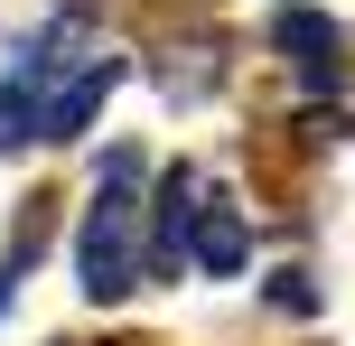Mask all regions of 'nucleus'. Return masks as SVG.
Returning a JSON list of instances; mask_svg holds the SVG:
<instances>
[{
	"label": "nucleus",
	"mask_w": 355,
	"mask_h": 346,
	"mask_svg": "<svg viewBox=\"0 0 355 346\" xmlns=\"http://www.w3.org/2000/svg\"><path fill=\"white\" fill-rule=\"evenodd\" d=\"M131 281H141V159L112 150L85 225H75V291L85 300H122Z\"/></svg>",
	"instance_id": "1"
},
{
	"label": "nucleus",
	"mask_w": 355,
	"mask_h": 346,
	"mask_svg": "<svg viewBox=\"0 0 355 346\" xmlns=\"http://www.w3.org/2000/svg\"><path fill=\"white\" fill-rule=\"evenodd\" d=\"M196 206H206V178H196V168H168L159 178V225H150V272H187Z\"/></svg>",
	"instance_id": "2"
},
{
	"label": "nucleus",
	"mask_w": 355,
	"mask_h": 346,
	"mask_svg": "<svg viewBox=\"0 0 355 346\" xmlns=\"http://www.w3.org/2000/svg\"><path fill=\"white\" fill-rule=\"evenodd\" d=\"M281 47L300 56V66H327V19H309V10H290V19H281Z\"/></svg>",
	"instance_id": "5"
},
{
	"label": "nucleus",
	"mask_w": 355,
	"mask_h": 346,
	"mask_svg": "<svg viewBox=\"0 0 355 346\" xmlns=\"http://www.w3.org/2000/svg\"><path fill=\"white\" fill-rule=\"evenodd\" d=\"M187 272H243V216H234L225 197L206 187V206H196V243H187Z\"/></svg>",
	"instance_id": "4"
},
{
	"label": "nucleus",
	"mask_w": 355,
	"mask_h": 346,
	"mask_svg": "<svg viewBox=\"0 0 355 346\" xmlns=\"http://www.w3.org/2000/svg\"><path fill=\"white\" fill-rule=\"evenodd\" d=\"M112 85H122V56H94L75 85H56L47 103H37V131H47V141H75V131L103 112V94H112Z\"/></svg>",
	"instance_id": "3"
}]
</instances>
